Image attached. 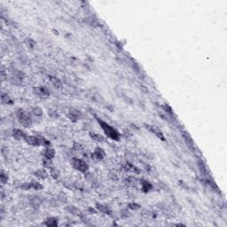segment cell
<instances>
[{"mask_svg":"<svg viewBox=\"0 0 227 227\" xmlns=\"http://www.w3.org/2000/svg\"><path fill=\"white\" fill-rule=\"evenodd\" d=\"M97 120H98V122H99V124L100 125L102 130L104 131L105 135L107 136V138H109L110 139L115 140V141L120 140V139H121V134H120V132H119L117 130H115L113 126H111V125L108 124L107 122H105V121H103V120H101V119H99V118H98Z\"/></svg>","mask_w":227,"mask_h":227,"instance_id":"cell-1","label":"cell"},{"mask_svg":"<svg viewBox=\"0 0 227 227\" xmlns=\"http://www.w3.org/2000/svg\"><path fill=\"white\" fill-rule=\"evenodd\" d=\"M16 117L19 121V123L25 128H29L33 124V120L31 115L22 108H19L16 111Z\"/></svg>","mask_w":227,"mask_h":227,"instance_id":"cell-2","label":"cell"},{"mask_svg":"<svg viewBox=\"0 0 227 227\" xmlns=\"http://www.w3.org/2000/svg\"><path fill=\"white\" fill-rule=\"evenodd\" d=\"M72 166L75 169L78 170L79 172L81 173H87L89 171V165L87 163V162H85L84 160L83 159H80V158H76V157H73L72 158Z\"/></svg>","mask_w":227,"mask_h":227,"instance_id":"cell-3","label":"cell"},{"mask_svg":"<svg viewBox=\"0 0 227 227\" xmlns=\"http://www.w3.org/2000/svg\"><path fill=\"white\" fill-rule=\"evenodd\" d=\"M145 127L147 130H149L153 134H154L159 139H161L162 141H165L164 135H163L162 131L161 130V129L157 125H155V124H145Z\"/></svg>","mask_w":227,"mask_h":227,"instance_id":"cell-4","label":"cell"},{"mask_svg":"<svg viewBox=\"0 0 227 227\" xmlns=\"http://www.w3.org/2000/svg\"><path fill=\"white\" fill-rule=\"evenodd\" d=\"M33 93L36 96L39 98H48L51 94L50 90L48 88L45 86H39V87H34L33 88Z\"/></svg>","mask_w":227,"mask_h":227,"instance_id":"cell-5","label":"cell"},{"mask_svg":"<svg viewBox=\"0 0 227 227\" xmlns=\"http://www.w3.org/2000/svg\"><path fill=\"white\" fill-rule=\"evenodd\" d=\"M23 140H24L28 145L32 146V147H40V146H41L40 140H39V139H38L37 136L36 137V136L26 135Z\"/></svg>","mask_w":227,"mask_h":227,"instance_id":"cell-6","label":"cell"},{"mask_svg":"<svg viewBox=\"0 0 227 227\" xmlns=\"http://www.w3.org/2000/svg\"><path fill=\"white\" fill-rule=\"evenodd\" d=\"M139 184L141 186L142 192L145 193V194H147V193L151 192L154 188V186H153V185H152V183L150 182V181H148L145 178L139 179Z\"/></svg>","mask_w":227,"mask_h":227,"instance_id":"cell-7","label":"cell"},{"mask_svg":"<svg viewBox=\"0 0 227 227\" xmlns=\"http://www.w3.org/2000/svg\"><path fill=\"white\" fill-rule=\"evenodd\" d=\"M67 115H68V117L69 118V120H71L72 122H77V121L81 118L82 113H81L79 110H77V109L70 108Z\"/></svg>","mask_w":227,"mask_h":227,"instance_id":"cell-8","label":"cell"},{"mask_svg":"<svg viewBox=\"0 0 227 227\" xmlns=\"http://www.w3.org/2000/svg\"><path fill=\"white\" fill-rule=\"evenodd\" d=\"M105 157H106V153L100 147H96L92 154V158L97 161H102Z\"/></svg>","mask_w":227,"mask_h":227,"instance_id":"cell-9","label":"cell"},{"mask_svg":"<svg viewBox=\"0 0 227 227\" xmlns=\"http://www.w3.org/2000/svg\"><path fill=\"white\" fill-rule=\"evenodd\" d=\"M95 208H96L97 211H100V212H101L103 214H107V215L111 216L112 213H113V211H112V209L110 208L109 206L102 204V203H96Z\"/></svg>","mask_w":227,"mask_h":227,"instance_id":"cell-10","label":"cell"},{"mask_svg":"<svg viewBox=\"0 0 227 227\" xmlns=\"http://www.w3.org/2000/svg\"><path fill=\"white\" fill-rule=\"evenodd\" d=\"M43 225L47 226V227H56L59 224V218L56 216H51L48 217L44 220V222L43 223Z\"/></svg>","mask_w":227,"mask_h":227,"instance_id":"cell-11","label":"cell"},{"mask_svg":"<svg viewBox=\"0 0 227 227\" xmlns=\"http://www.w3.org/2000/svg\"><path fill=\"white\" fill-rule=\"evenodd\" d=\"M34 176L38 178V179H46L49 176V173L47 172V170L45 169V168L43 169H38L34 172Z\"/></svg>","mask_w":227,"mask_h":227,"instance_id":"cell-12","label":"cell"},{"mask_svg":"<svg viewBox=\"0 0 227 227\" xmlns=\"http://www.w3.org/2000/svg\"><path fill=\"white\" fill-rule=\"evenodd\" d=\"M27 134L21 129H14L13 130V133H12V136L13 138L15 139L16 140H21V139H24L25 136Z\"/></svg>","mask_w":227,"mask_h":227,"instance_id":"cell-13","label":"cell"},{"mask_svg":"<svg viewBox=\"0 0 227 227\" xmlns=\"http://www.w3.org/2000/svg\"><path fill=\"white\" fill-rule=\"evenodd\" d=\"M55 154H56V151L52 147H45V149L43 152V157H46V158H49V159H53L55 157Z\"/></svg>","mask_w":227,"mask_h":227,"instance_id":"cell-14","label":"cell"},{"mask_svg":"<svg viewBox=\"0 0 227 227\" xmlns=\"http://www.w3.org/2000/svg\"><path fill=\"white\" fill-rule=\"evenodd\" d=\"M43 202V198L39 195H33L29 199V203L33 207H37Z\"/></svg>","mask_w":227,"mask_h":227,"instance_id":"cell-15","label":"cell"},{"mask_svg":"<svg viewBox=\"0 0 227 227\" xmlns=\"http://www.w3.org/2000/svg\"><path fill=\"white\" fill-rule=\"evenodd\" d=\"M84 21H85V22H86L88 25L92 26V27H93V28L99 26V21H98V20L96 19L95 16L90 15V16L86 17V18L84 19Z\"/></svg>","mask_w":227,"mask_h":227,"instance_id":"cell-16","label":"cell"},{"mask_svg":"<svg viewBox=\"0 0 227 227\" xmlns=\"http://www.w3.org/2000/svg\"><path fill=\"white\" fill-rule=\"evenodd\" d=\"M66 210L68 212V213H70V214H72V215H74V216H81L82 215V212H81V210L78 208H76L75 206H74V205H69V206H67L66 207Z\"/></svg>","mask_w":227,"mask_h":227,"instance_id":"cell-17","label":"cell"},{"mask_svg":"<svg viewBox=\"0 0 227 227\" xmlns=\"http://www.w3.org/2000/svg\"><path fill=\"white\" fill-rule=\"evenodd\" d=\"M1 102L4 105H13L14 104V100H12V98L6 93H3L1 94Z\"/></svg>","mask_w":227,"mask_h":227,"instance_id":"cell-18","label":"cell"},{"mask_svg":"<svg viewBox=\"0 0 227 227\" xmlns=\"http://www.w3.org/2000/svg\"><path fill=\"white\" fill-rule=\"evenodd\" d=\"M126 183L129 185V186H136L139 183V179H138L136 176H130L126 178Z\"/></svg>","mask_w":227,"mask_h":227,"instance_id":"cell-19","label":"cell"},{"mask_svg":"<svg viewBox=\"0 0 227 227\" xmlns=\"http://www.w3.org/2000/svg\"><path fill=\"white\" fill-rule=\"evenodd\" d=\"M198 167L201 170V173L205 176V177H208V172L207 170V168H206V165L204 164V162L201 160L198 161Z\"/></svg>","mask_w":227,"mask_h":227,"instance_id":"cell-20","label":"cell"},{"mask_svg":"<svg viewBox=\"0 0 227 227\" xmlns=\"http://www.w3.org/2000/svg\"><path fill=\"white\" fill-rule=\"evenodd\" d=\"M30 185H31V189L32 190H36V191H41L43 189V186L38 182L36 180H32L30 181Z\"/></svg>","mask_w":227,"mask_h":227,"instance_id":"cell-21","label":"cell"},{"mask_svg":"<svg viewBox=\"0 0 227 227\" xmlns=\"http://www.w3.org/2000/svg\"><path fill=\"white\" fill-rule=\"evenodd\" d=\"M49 79H50L52 84H53L56 89H60V88H62V83H61V81H60L59 78H57V77H55V76H50Z\"/></svg>","mask_w":227,"mask_h":227,"instance_id":"cell-22","label":"cell"},{"mask_svg":"<svg viewBox=\"0 0 227 227\" xmlns=\"http://www.w3.org/2000/svg\"><path fill=\"white\" fill-rule=\"evenodd\" d=\"M57 201H60V202L62 203V204L68 203V194H67L66 193H64V192H60V193L58 194V196H57Z\"/></svg>","mask_w":227,"mask_h":227,"instance_id":"cell-23","label":"cell"},{"mask_svg":"<svg viewBox=\"0 0 227 227\" xmlns=\"http://www.w3.org/2000/svg\"><path fill=\"white\" fill-rule=\"evenodd\" d=\"M90 137L92 138L93 140L97 141V142H104L105 141V138L104 136L98 134V133H94V132H90Z\"/></svg>","mask_w":227,"mask_h":227,"instance_id":"cell-24","label":"cell"},{"mask_svg":"<svg viewBox=\"0 0 227 227\" xmlns=\"http://www.w3.org/2000/svg\"><path fill=\"white\" fill-rule=\"evenodd\" d=\"M49 169H50V176H51L53 179L57 180V179H59V178L60 177V171H59V169H58L57 168H55V167L53 166V167L50 168Z\"/></svg>","mask_w":227,"mask_h":227,"instance_id":"cell-25","label":"cell"},{"mask_svg":"<svg viewBox=\"0 0 227 227\" xmlns=\"http://www.w3.org/2000/svg\"><path fill=\"white\" fill-rule=\"evenodd\" d=\"M42 165L45 169H50V168L53 167V159H49V158H46V157H43V160H42Z\"/></svg>","mask_w":227,"mask_h":227,"instance_id":"cell-26","label":"cell"},{"mask_svg":"<svg viewBox=\"0 0 227 227\" xmlns=\"http://www.w3.org/2000/svg\"><path fill=\"white\" fill-rule=\"evenodd\" d=\"M31 114L36 117H41L43 115V111L40 107H34L31 109Z\"/></svg>","mask_w":227,"mask_h":227,"instance_id":"cell-27","label":"cell"},{"mask_svg":"<svg viewBox=\"0 0 227 227\" xmlns=\"http://www.w3.org/2000/svg\"><path fill=\"white\" fill-rule=\"evenodd\" d=\"M182 134H183V138L185 139L186 144H187L190 147H194V140H193V139L191 138V136H190L186 131H183Z\"/></svg>","mask_w":227,"mask_h":227,"instance_id":"cell-28","label":"cell"},{"mask_svg":"<svg viewBox=\"0 0 227 227\" xmlns=\"http://www.w3.org/2000/svg\"><path fill=\"white\" fill-rule=\"evenodd\" d=\"M9 180V176L7 175V173L5 172L4 169L1 170V173H0V182H1L2 185H6Z\"/></svg>","mask_w":227,"mask_h":227,"instance_id":"cell-29","label":"cell"},{"mask_svg":"<svg viewBox=\"0 0 227 227\" xmlns=\"http://www.w3.org/2000/svg\"><path fill=\"white\" fill-rule=\"evenodd\" d=\"M84 176H85V178H86V180L88 181V182L92 183V184H94V183H95L96 178L94 177L93 174H92L90 172L88 171L87 173H85V174H84Z\"/></svg>","mask_w":227,"mask_h":227,"instance_id":"cell-30","label":"cell"},{"mask_svg":"<svg viewBox=\"0 0 227 227\" xmlns=\"http://www.w3.org/2000/svg\"><path fill=\"white\" fill-rule=\"evenodd\" d=\"M37 137H38V139H39V140H40L41 146H43V147H52L51 142H50L49 140H47L45 138L42 137V136H37Z\"/></svg>","mask_w":227,"mask_h":227,"instance_id":"cell-31","label":"cell"},{"mask_svg":"<svg viewBox=\"0 0 227 227\" xmlns=\"http://www.w3.org/2000/svg\"><path fill=\"white\" fill-rule=\"evenodd\" d=\"M12 75H15L17 78H19V79H20V80H21V81L25 78V74H24L22 71H21V70L14 69V70L13 71V74H12Z\"/></svg>","mask_w":227,"mask_h":227,"instance_id":"cell-32","label":"cell"},{"mask_svg":"<svg viewBox=\"0 0 227 227\" xmlns=\"http://www.w3.org/2000/svg\"><path fill=\"white\" fill-rule=\"evenodd\" d=\"M24 43H25V44L27 45V46L30 49H33L34 46H35V44H36V42L31 38H26Z\"/></svg>","mask_w":227,"mask_h":227,"instance_id":"cell-33","label":"cell"},{"mask_svg":"<svg viewBox=\"0 0 227 227\" xmlns=\"http://www.w3.org/2000/svg\"><path fill=\"white\" fill-rule=\"evenodd\" d=\"M72 149L75 152H81L83 150H84V147L83 145H81L80 143H77V142H75L74 145H73V147Z\"/></svg>","mask_w":227,"mask_h":227,"instance_id":"cell-34","label":"cell"},{"mask_svg":"<svg viewBox=\"0 0 227 227\" xmlns=\"http://www.w3.org/2000/svg\"><path fill=\"white\" fill-rule=\"evenodd\" d=\"M9 81L13 83V84H14V85H20V84H21V80H20L19 78H17L15 75H12V76L9 78Z\"/></svg>","mask_w":227,"mask_h":227,"instance_id":"cell-35","label":"cell"},{"mask_svg":"<svg viewBox=\"0 0 227 227\" xmlns=\"http://www.w3.org/2000/svg\"><path fill=\"white\" fill-rule=\"evenodd\" d=\"M128 208L131 210H138L140 208V205L137 202H130L128 204Z\"/></svg>","mask_w":227,"mask_h":227,"instance_id":"cell-36","label":"cell"},{"mask_svg":"<svg viewBox=\"0 0 227 227\" xmlns=\"http://www.w3.org/2000/svg\"><path fill=\"white\" fill-rule=\"evenodd\" d=\"M120 216L122 217V218H127V217L130 216V211L128 210V208H122L120 211Z\"/></svg>","mask_w":227,"mask_h":227,"instance_id":"cell-37","label":"cell"},{"mask_svg":"<svg viewBox=\"0 0 227 227\" xmlns=\"http://www.w3.org/2000/svg\"><path fill=\"white\" fill-rule=\"evenodd\" d=\"M21 188L24 191H29V190H32L31 189V185H30V182H26V183H23L21 184Z\"/></svg>","mask_w":227,"mask_h":227,"instance_id":"cell-38","label":"cell"},{"mask_svg":"<svg viewBox=\"0 0 227 227\" xmlns=\"http://www.w3.org/2000/svg\"><path fill=\"white\" fill-rule=\"evenodd\" d=\"M74 187L76 189V190H79V191H83L84 189V185L81 182H75L74 183Z\"/></svg>","mask_w":227,"mask_h":227,"instance_id":"cell-39","label":"cell"},{"mask_svg":"<svg viewBox=\"0 0 227 227\" xmlns=\"http://www.w3.org/2000/svg\"><path fill=\"white\" fill-rule=\"evenodd\" d=\"M162 108H164L165 112L168 113V115H174V113H173L171 107H170L169 105H164V106H162Z\"/></svg>","mask_w":227,"mask_h":227,"instance_id":"cell-40","label":"cell"},{"mask_svg":"<svg viewBox=\"0 0 227 227\" xmlns=\"http://www.w3.org/2000/svg\"><path fill=\"white\" fill-rule=\"evenodd\" d=\"M108 177H109L111 180H113V181H116V180H118V176H117L115 172H113V171L109 172V174H108Z\"/></svg>","mask_w":227,"mask_h":227,"instance_id":"cell-41","label":"cell"},{"mask_svg":"<svg viewBox=\"0 0 227 227\" xmlns=\"http://www.w3.org/2000/svg\"><path fill=\"white\" fill-rule=\"evenodd\" d=\"M87 210L90 212V214H96V212H97V209H94L93 208H88Z\"/></svg>","mask_w":227,"mask_h":227,"instance_id":"cell-42","label":"cell"},{"mask_svg":"<svg viewBox=\"0 0 227 227\" xmlns=\"http://www.w3.org/2000/svg\"><path fill=\"white\" fill-rule=\"evenodd\" d=\"M49 115L52 116V117H57L58 116L56 112H53V111H49Z\"/></svg>","mask_w":227,"mask_h":227,"instance_id":"cell-43","label":"cell"}]
</instances>
